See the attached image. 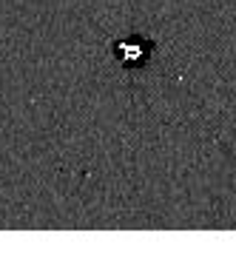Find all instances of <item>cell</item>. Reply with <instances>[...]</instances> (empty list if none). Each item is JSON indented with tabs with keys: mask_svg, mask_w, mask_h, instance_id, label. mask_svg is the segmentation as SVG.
<instances>
[{
	"mask_svg": "<svg viewBox=\"0 0 236 259\" xmlns=\"http://www.w3.org/2000/svg\"><path fill=\"white\" fill-rule=\"evenodd\" d=\"M139 43L134 40V43H120V54H122V63L125 66H131V63H137V60H143V54H145V49H137Z\"/></svg>",
	"mask_w": 236,
	"mask_h": 259,
	"instance_id": "obj_1",
	"label": "cell"
}]
</instances>
